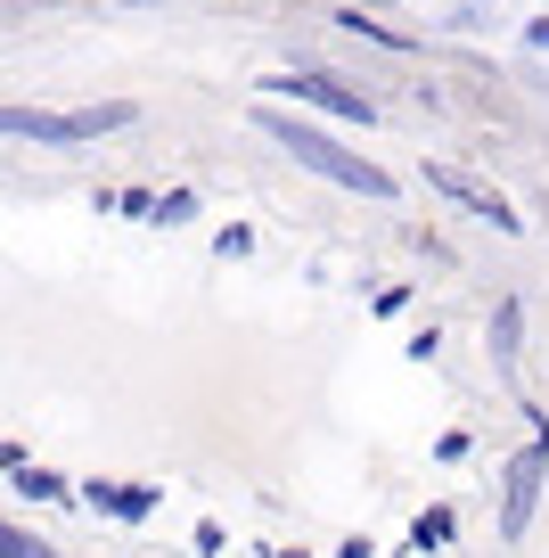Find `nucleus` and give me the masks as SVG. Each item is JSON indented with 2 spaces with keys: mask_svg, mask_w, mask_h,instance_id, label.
Listing matches in <instances>:
<instances>
[{
  "mask_svg": "<svg viewBox=\"0 0 549 558\" xmlns=\"http://www.w3.org/2000/svg\"><path fill=\"white\" fill-rule=\"evenodd\" d=\"M263 132L279 140V148H288L295 165H312V173L320 181H337V190H361V197H394V173H378V165L369 157H353V148H337V140L328 132H312V123H295V116H279V107H263Z\"/></svg>",
  "mask_w": 549,
  "mask_h": 558,
  "instance_id": "f257e3e1",
  "label": "nucleus"
},
{
  "mask_svg": "<svg viewBox=\"0 0 549 558\" xmlns=\"http://www.w3.org/2000/svg\"><path fill=\"white\" fill-rule=\"evenodd\" d=\"M139 107L132 99H107V107H66V116H50V107H0V140H41V148H83V140H107L123 132Z\"/></svg>",
  "mask_w": 549,
  "mask_h": 558,
  "instance_id": "f03ea898",
  "label": "nucleus"
},
{
  "mask_svg": "<svg viewBox=\"0 0 549 558\" xmlns=\"http://www.w3.org/2000/svg\"><path fill=\"white\" fill-rule=\"evenodd\" d=\"M541 476H549V427L533 418V444L509 460V501H500V534H509V542L533 525V501H541Z\"/></svg>",
  "mask_w": 549,
  "mask_h": 558,
  "instance_id": "7ed1b4c3",
  "label": "nucleus"
},
{
  "mask_svg": "<svg viewBox=\"0 0 549 558\" xmlns=\"http://www.w3.org/2000/svg\"><path fill=\"white\" fill-rule=\"evenodd\" d=\"M271 90L279 99H312V107H328V116H344V123H378V107L361 99V90L328 83V74H271Z\"/></svg>",
  "mask_w": 549,
  "mask_h": 558,
  "instance_id": "20e7f679",
  "label": "nucleus"
},
{
  "mask_svg": "<svg viewBox=\"0 0 549 558\" xmlns=\"http://www.w3.org/2000/svg\"><path fill=\"white\" fill-rule=\"evenodd\" d=\"M427 181H435V190H443V197H460L467 214H484V222H492V230H516V214H509V197H500V190H484V181L451 173V165H435Z\"/></svg>",
  "mask_w": 549,
  "mask_h": 558,
  "instance_id": "39448f33",
  "label": "nucleus"
},
{
  "mask_svg": "<svg viewBox=\"0 0 549 558\" xmlns=\"http://www.w3.org/2000/svg\"><path fill=\"white\" fill-rule=\"evenodd\" d=\"M83 501H90V509H115V518H148V509H156V493H115V485H83Z\"/></svg>",
  "mask_w": 549,
  "mask_h": 558,
  "instance_id": "423d86ee",
  "label": "nucleus"
},
{
  "mask_svg": "<svg viewBox=\"0 0 549 558\" xmlns=\"http://www.w3.org/2000/svg\"><path fill=\"white\" fill-rule=\"evenodd\" d=\"M0 460H9V476H17V485L34 493V501H58V493H66V485H58L50 469H34V460H25V452H0Z\"/></svg>",
  "mask_w": 549,
  "mask_h": 558,
  "instance_id": "0eeeda50",
  "label": "nucleus"
},
{
  "mask_svg": "<svg viewBox=\"0 0 549 558\" xmlns=\"http://www.w3.org/2000/svg\"><path fill=\"white\" fill-rule=\"evenodd\" d=\"M0 558H58V550H50V542H34L25 525H9V518H0Z\"/></svg>",
  "mask_w": 549,
  "mask_h": 558,
  "instance_id": "6e6552de",
  "label": "nucleus"
},
{
  "mask_svg": "<svg viewBox=\"0 0 549 558\" xmlns=\"http://www.w3.org/2000/svg\"><path fill=\"white\" fill-rule=\"evenodd\" d=\"M516 320H525V313H516V304H500V313H492V353H500V362H509V353H516Z\"/></svg>",
  "mask_w": 549,
  "mask_h": 558,
  "instance_id": "1a4fd4ad",
  "label": "nucleus"
},
{
  "mask_svg": "<svg viewBox=\"0 0 549 558\" xmlns=\"http://www.w3.org/2000/svg\"><path fill=\"white\" fill-rule=\"evenodd\" d=\"M443 534H451V509H427V518L411 525V542H418V550H435V542H443Z\"/></svg>",
  "mask_w": 549,
  "mask_h": 558,
  "instance_id": "9d476101",
  "label": "nucleus"
},
{
  "mask_svg": "<svg viewBox=\"0 0 549 558\" xmlns=\"http://www.w3.org/2000/svg\"><path fill=\"white\" fill-rule=\"evenodd\" d=\"M190 214H197V197H190V190H172V197H156V222H190Z\"/></svg>",
  "mask_w": 549,
  "mask_h": 558,
  "instance_id": "9b49d317",
  "label": "nucleus"
}]
</instances>
